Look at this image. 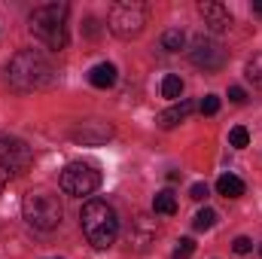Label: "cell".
Masks as SVG:
<instances>
[{
    "label": "cell",
    "mask_w": 262,
    "mask_h": 259,
    "mask_svg": "<svg viewBox=\"0 0 262 259\" xmlns=\"http://www.w3.org/2000/svg\"><path fill=\"white\" fill-rule=\"evenodd\" d=\"M21 213H25V220H28L34 229H40V232H52V229H58L61 220H64V204H61L58 195L46 192V189H37V192L25 195V201H21Z\"/></svg>",
    "instance_id": "cell-4"
},
{
    "label": "cell",
    "mask_w": 262,
    "mask_h": 259,
    "mask_svg": "<svg viewBox=\"0 0 262 259\" xmlns=\"http://www.w3.org/2000/svg\"><path fill=\"white\" fill-rule=\"evenodd\" d=\"M195 253V241L192 238H180L177 241V250H174V259H189Z\"/></svg>",
    "instance_id": "cell-21"
},
{
    "label": "cell",
    "mask_w": 262,
    "mask_h": 259,
    "mask_svg": "<svg viewBox=\"0 0 262 259\" xmlns=\"http://www.w3.org/2000/svg\"><path fill=\"white\" fill-rule=\"evenodd\" d=\"M189 58L195 67H204V70H220L223 61H226V52L216 40L210 37H195L192 46H189Z\"/></svg>",
    "instance_id": "cell-8"
},
{
    "label": "cell",
    "mask_w": 262,
    "mask_h": 259,
    "mask_svg": "<svg viewBox=\"0 0 262 259\" xmlns=\"http://www.w3.org/2000/svg\"><path fill=\"white\" fill-rule=\"evenodd\" d=\"M152 238H156V226L146 217H137L134 226H131V232H128V244L134 250H146L152 244Z\"/></svg>",
    "instance_id": "cell-11"
},
{
    "label": "cell",
    "mask_w": 262,
    "mask_h": 259,
    "mask_svg": "<svg viewBox=\"0 0 262 259\" xmlns=\"http://www.w3.org/2000/svg\"><path fill=\"white\" fill-rule=\"evenodd\" d=\"M192 110H195V104H192L189 98H183L180 104H174V107L162 110L156 122H159V128H165V131H168V128H177L180 122H186V119H189V113H192Z\"/></svg>",
    "instance_id": "cell-10"
},
{
    "label": "cell",
    "mask_w": 262,
    "mask_h": 259,
    "mask_svg": "<svg viewBox=\"0 0 262 259\" xmlns=\"http://www.w3.org/2000/svg\"><path fill=\"white\" fill-rule=\"evenodd\" d=\"M229 101H232V104H244V101H247V92H244L241 85H232V89H229Z\"/></svg>",
    "instance_id": "cell-25"
},
{
    "label": "cell",
    "mask_w": 262,
    "mask_h": 259,
    "mask_svg": "<svg viewBox=\"0 0 262 259\" xmlns=\"http://www.w3.org/2000/svg\"><path fill=\"white\" fill-rule=\"evenodd\" d=\"M183 95V79L177 76V73H168L165 79H162V98H168V101H177Z\"/></svg>",
    "instance_id": "cell-17"
},
{
    "label": "cell",
    "mask_w": 262,
    "mask_h": 259,
    "mask_svg": "<svg viewBox=\"0 0 262 259\" xmlns=\"http://www.w3.org/2000/svg\"><path fill=\"white\" fill-rule=\"evenodd\" d=\"M244 76H247V82H253L256 89H262V52H259V55H253V58L247 61Z\"/></svg>",
    "instance_id": "cell-19"
},
{
    "label": "cell",
    "mask_w": 262,
    "mask_h": 259,
    "mask_svg": "<svg viewBox=\"0 0 262 259\" xmlns=\"http://www.w3.org/2000/svg\"><path fill=\"white\" fill-rule=\"evenodd\" d=\"M186 46V34L180 31V28H168L165 34H162V49H168V52H180Z\"/></svg>",
    "instance_id": "cell-16"
},
{
    "label": "cell",
    "mask_w": 262,
    "mask_h": 259,
    "mask_svg": "<svg viewBox=\"0 0 262 259\" xmlns=\"http://www.w3.org/2000/svg\"><path fill=\"white\" fill-rule=\"evenodd\" d=\"M6 180H9V174H6V171H0V192L6 189Z\"/></svg>",
    "instance_id": "cell-26"
},
{
    "label": "cell",
    "mask_w": 262,
    "mask_h": 259,
    "mask_svg": "<svg viewBox=\"0 0 262 259\" xmlns=\"http://www.w3.org/2000/svg\"><path fill=\"white\" fill-rule=\"evenodd\" d=\"M152 210L156 213H165V217H174L177 213V198H174V192H156V198H152Z\"/></svg>",
    "instance_id": "cell-15"
},
{
    "label": "cell",
    "mask_w": 262,
    "mask_h": 259,
    "mask_svg": "<svg viewBox=\"0 0 262 259\" xmlns=\"http://www.w3.org/2000/svg\"><path fill=\"white\" fill-rule=\"evenodd\" d=\"M79 226H82V235L92 247L98 250H107L116 235H119V220H116V210L101 201V198H89L79 210Z\"/></svg>",
    "instance_id": "cell-2"
},
{
    "label": "cell",
    "mask_w": 262,
    "mask_h": 259,
    "mask_svg": "<svg viewBox=\"0 0 262 259\" xmlns=\"http://www.w3.org/2000/svg\"><path fill=\"white\" fill-rule=\"evenodd\" d=\"M216 192L226 195V198H241V195H244V180L235 177V174H223V177L216 180Z\"/></svg>",
    "instance_id": "cell-14"
},
{
    "label": "cell",
    "mask_w": 262,
    "mask_h": 259,
    "mask_svg": "<svg viewBox=\"0 0 262 259\" xmlns=\"http://www.w3.org/2000/svg\"><path fill=\"white\" fill-rule=\"evenodd\" d=\"M229 143H232L235 149H244V146L250 143V131L244 128V125H235V128L229 131Z\"/></svg>",
    "instance_id": "cell-20"
},
{
    "label": "cell",
    "mask_w": 262,
    "mask_h": 259,
    "mask_svg": "<svg viewBox=\"0 0 262 259\" xmlns=\"http://www.w3.org/2000/svg\"><path fill=\"white\" fill-rule=\"evenodd\" d=\"M6 79L15 92H37L55 82V67L40 49H21L6 67Z\"/></svg>",
    "instance_id": "cell-1"
},
{
    "label": "cell",
    "mask_w": 262,
    "mask_h": 259,
    "mask_svg": "<svg viewBox=\"0 0 262 259\" xmlns=\"http://www.w3.org/2000/svg\"><path fill=\"white\" fill-rule=\"evenodd\" d=\"M259 253H262V247H259Z\"/></svg>",
    "instance_id": "cell-28"
},
{
    "label": "cell",
    "mask_w": 262,
    "mask_h": 259,
    "mask_svg": "<svg viewBox=\"0 0 262 259\" xmlns=\"http://www.w3.org/2000/svg\"><path fill=\"white\" fill-rule=\"evenodd\" d=\"M253 12H256V15H262V0H256V3H253Z\"/></svg>",
    "instance_id": "cell-27"
},
{
    "label": "cell",
    "mask_w": 262,
    "mask_h": 259,
    "mask_svg": "<svg viewBox=\"0 0 262 259\" xmlns=\"http://www.w3.org/2000/svg\"><path fill=\"white\" fill-rule=\"evenodd\" d=\"M101 186V171L89 162H70L64 171H61V189L67 195H76V198H85Z\"/></svg>",
    "instance_id": "cell-6"
},
{
    "label": "cell",
    "mask_w": 262,
    "mask_h": 259,
    "mask_svg": "<svg viewBox=\"0 0 262 259\" xmlns=\"http://www.w3.org/2000/svg\"><path fill=\"white\" fill-rule=\"evenodd\" d=\"M207 195H210L207 183H192V189H189V198H192V201H204Z\"/></svg>",
    "instance_id": "cell-24"
},
{
    "label": "cell",
    "mask_w": 262,
    "mask_h": 259,
    "mask_svg": "<svg viewBox=\"0 0 262 259\" xmlns=\"http://www.w3.org/2000/svg\"><path fill=\"white\" fill-rule=\"evenodd\" d=\"M107 25H110V31H113L116 37H122V40L140 37V31H143V25H146V9H143V3H137V0L113 3Z\"/></svg>",
    "instance_id": "cell-5"
},
{
    "label": "cell",
    "mask_w": 262,
    "mask_h": 259,
    "mask_svg": "<svg viewBox=\"0 0 262 259\" xmlns=\"http://www.w3.org/2000/svg\"><path fill=\"white\" fill-rule=\"evenodd\" d=\"M232 250H235L238 256H244V253H250V250H253V241L241 235V238H235V244H232Z\"/></svg>",
    "instance_id": "cell-23"
},
{
    "label": "cell",
    "mask_w": 262,
    "mask_h": 259,
    "mask_svg": "<svg viewBox=\"0 0 262 259\" xmlns=\"http://www.w3.org/2000/svg\"><path fill=\"white\" fill-rule=\"evenodd\" d=\"M89 82H92L95 89H110V85H116V64H110V61L95 64L89 70Z\"/></svg>",
    "instance_id": "cell-13"
},
{
    "label": "cell",
    "mask_w": 262,
    "mask_h": 259,
    "mask_svg": "<svg viewBox=\"0 0 262 259\" xmlns=\"http://www.w3.org/2000/svg\"><path fill=\"white\" fill-rule=\"evenodd\" d=\"M198 12H201V18H204V25L213 31V34H220V31H226L229 25H232V15H229V9L223 6V3H201L198 6Z\"/></svg>",
    "instance_id": "cell-9"
},
{
    "label": "cell",
    "mask_w": 262,
    "mask_h": 259,
    "mask_svg": "<svg viewBox=\"0 0 262 259\" xmlns=\"http://www.w3.org/2000/svg\"><path fill=\"white\" fill-rule=\"evenodd\" d=\"M34 165V153L21 137H0V171L25 174Z\"/></svg>",
    "instance_id": "cell-7"
},
{
    "label": "cell",
    "mask_w": 262,
    "mask_h": 259,
    "mask_svg": "<svg viewBox=\"0 0 262 259\" xmlns=\"http://www.w3.org/2000/svg\"><path fill=\"white\" fill-rule=\"evenodd\" d=\"M73 137L76 140H82V143H101V140H107V137H113V128L107 125V122H82L79 128H73Z\"/></svg>",
    "instance_id": "cell-12"
},
{
    "label": "cell",
    "mask_w": 262,
    "mask_h": 259,
    "mask_svg": "<svg viewBox=\"0 0 262 259\" xmlns=\"http://www.w3.org/2000/svg\"><path fill=\"white\" fill-rule=\"evenodd\" d=\"M216 220H220V213H216L213 207H204V210H198V213H195L192 226H195L198 232H207V229H213V226H216Z\"/></svg>",
    "instance_id": "cell-18"
},
{
    "label": "cell",
    "mask_w": 262,
    "mask_h": 259,
    "mask_svg": "<svg viewBox=\"0 0 262 259\" xmlns=\"http://www.w3.org/2000/svg\"><path fill=\"white\" fill-rule=\"evenodd\" d=\"M220 110V98L216 95H204V101H201V113L204 116H213Z\"/></svg>",
    "instance_id": "cell-22"
},
{
    "label": "cell",
    "mask_w": 262,
    "mask_h": 259,
    "mask_svg": "<svg viewBox=\"0 0 262 259\" xmlns=\"http://www.w3.org/2000/svg\"><path fill=\"white\" fill-rule=\"evenodd\" d=\"M67 12L70 6L67 3H40L34 6L31 12V31L34 37H40L49 49H64L67 46Z\"/></svg>",
    "instance_id": "cell-3"
}]
</instances>
